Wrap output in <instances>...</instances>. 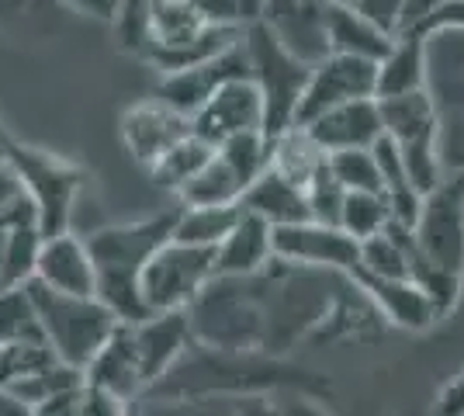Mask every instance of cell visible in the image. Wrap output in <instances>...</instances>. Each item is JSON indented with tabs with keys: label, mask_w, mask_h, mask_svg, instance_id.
Here are the masks:
<instances>
[{
	"label": "cell",
	"mask_w": 464,
	"mask_h": 416,
	"mask_svg": "<svg viewBox=\"0 0 464 416\" xmlns=\"http://www.w3.org/2000/svg\"><path fill=\"white\" fill-rule=\"evenodd\" d=\"M180 216V205L163 208L156 216L136 218V222H118L104 226L87 237L91 257L97 264V298L111 309L118 323H142L150 313L142 298V267L153 260V254L174 239V226Z\"/></svg>",
	"instance_id": "obj_1"
},
{
	"label": "cell",
	"mask_w": 464,
	"mask_h": 416,
	"mask_svg": "<svg viewBox=\"0 0 464 416\" xmlns=\"http://www.w3.org/2000/svg\"><path fill=\"white\" fill-rule=\"evenodd\" d=\"M243 28L246 24H212L188 0H153L136 56L160 73H174L232 49L243 42Z\"/></svg>",
	"instance_id": "obj_2"
},
{
	"label": "cell",
	"mask_w": 464,
	"mask_h": 416,
	"mask_svg": "<svg viewBox=\"0 0 464 416\" xmlns=\"http://www.w3.org/2000/svg\"><path fill=\"white\" fill-rule=\"evenodd\" d=\"M28 295L39 316L42 340L63 364L83 372L91 357L104 347V340L115 334L118 319L97 295H63L39 281H28Z\"/></svg>",
	"instance_id": "obj_3"
},
{
	"label": "cell",
	"mask_w": 464,
	"mask_h": 416,
	"mask_svg": "<svg viewBox=\"0 0 464 416\" xmlns=\"http://www.w3.org/2000/svg\"><path fill=\"white\" fill-rule=\"evenodd\" d=\"M243 45L250 60V77L264 98V136H285L298 121V104L305 94L312 66L274 39V32L264 21H250L243 28Z\"/></svg>",
	"instance_id": "obj_4"
},
{
	"label": "cell",
	"mask_w": 464,
	"mask_h": 416,
	"mask_svg": "<svg viewBox=\"0 0 464 416\" xmlns=\"http://www.w3.org/2000/svg\"><path fill=\"white\" fill-rule=\"evenodd\" d=\"M7 163L14 167V174L24 184V195L35 205L42 237L66 233L73 222L80 191L87 188L91 174L80 163H70L56 153H45L24 142H11V139H7Z\"/></svg>",
	"instance_id": "obj_5"
},
{
	"label": "cell",
	"mask_w": 464,
	"mask_h": 416,
	"mask_svg": "<svg viewBox=\"0 0 464 416\" xmlns=\"http://www.w3.org/2000/svg\"><path fill=\"white\" fill-rule=\"evenodd\" d=\"M215 281V250L170 239L142 267V298L150 313H188Z\"/></svg>",
	"instance_id": "obj_6"
},
{
	"label": "cell",
	"mask_w": 464,
	"mask_h": 416,
	"mask_svg": "<svg viewBox=\"0 0 464 416\" xmlns=\"http://www.w3.org/2000/svg\"><path fill=\"white\" fill-rule=\"evenodd\" d=\"M274 260L298 267V271H323V275H353L361 264V243L347 237L340 226L326 222H291L274 229Z\"/></svg>",
	"instance_id": "obj_7"
},
{
	"label": "cell",
	"mask_w": 464,
	"mask_h": 416,
	"mask_svg": "<svg viewBox=\"0 0 464 416\" xmlns=\"http://www.w3.org/2000/svg\"><path fill=\"white\" fill-rule=\"evenodd\" d=\"M412 237L420 254L416 260L464 277V191L454 180L423 198Z\"/></svg>",
	"instance_id": "obj_8"
},
{
	"label": "cell",
	"mask_w": 464,
	"mask_h": 416,
	"mask_svg": "<svg viewBox=\"0 0 464 416\" xmlns=\"http://www.w3.org/2000/svg\"><path fill=\"white\" fill-rule=\"evenodd\" d=\"M374 91H378V63L329 53L326 60L312 66L295 125H305V121L319 119V115H326L340 104H350V101L374 98Z\"/></svg>",
	"instance_id": "obj_9"
},
{
	"label": "cell",
	"mask_w": 464,
	"mask_h": 416,
	"mask_svg": "<svg viewBox=\"0 0 464 416\" xmlns=\"http://www.w3.org/2000/svg\"><path fill=\"white\" fill-rule=\"evenodd\" d=\"M191 132L215 150L236 136L264 132V98L253 77H236L222 83L191 115Z\"/></svg>",
	"instance_id": "obj_10"
},
{
	"label": "cell",
	"mask_w": 464,
	"mask_h": 416,
	"mask_svg": "<svg viewBox=\"0 0 464 416\" xmlns=\"http://www.w3.org/2000/svg\"><path fill=\"white\" fill-rule=\"evenodd\" d=\"M236 77H250V60H246V45L236 42L232 49L218 53L212 60L194 63L188 70H174V73H160L156 80L153 98L170 104L174 111L191 119L194 111L212 98L222 83H229Z\"/></svg>",
	"instance_id": "obj_11"
},
{
	"label": "cell",
	"mask_w": 464,
	"mask_h": 416,
	"mask_svg": "<svg viewBox=\"0 0 464 416\" xmlns=\"http://www.w3.org/2000/svg\"><path fill=\"white\" fill-rule=\"evenodd\" d=\"M329 0H264L260 18L288 53L315 66L329 56Z\"/></svg>",
	"instance_id": "obj_12"
},
{
	"label": "cell",
	"mask_w": 464,
	"mask_h": 416,
	"mask_svg": "<svg viewBox=\"0 0 464 416\" xmlns=\"http://www.w3.org/2000/svg\"><path fill=\"white\" fill-rule=\"evenodd\" d=\"M132 337H136L146 392H153L156 385L170 375L177 364L188 357V351L198 343L188 313H153L142 323H132Z\"/></svg>",
	"instance_id": "obj_13"
},
{
	"label": "cell",
	"mask_w": 464,
	"mask_h": 416,
	"mask_svg": "<svg viewBox=\"0 0 464 416\" xmlns=\"http://www.w3.org/2000/svg\"><path fill=\"white\" fill-rule=\"evenodd\" d=\"M184 136H191V119L156 98L132 104L121 115V142H125L129 157L136 160L139 167H146V170L167 150H174Z\"/></svg>",
	"instance_id": "obj_14"
},
{
	"label": "cell",
	"mask_w": 464,
	"mask_h": 416,
	"mask_svg": "<svg viewBox=\"0 0 464 416\" xmlns=\"http://www.w3.org/2000/svg\"><path fill=\"white\" fill-rule=\"evenodd\" d=\"M32 281L63 295H97V264L91 257L87 237H77L73 229L42 237Z\"/></svg>",
	"instance_id": "obj_15"
},
{
	"label": "cell",
	"mask_w": 464,
	"mask_h": 416,
	"mask_svg": "<svg viewBox=\"0 0 464 416\" xmlns=\"http://www.w3.org/2000/svg\"><path fill=\"white\" fill-rule=\"evenodd\" d=\"M353 285L371 298V305L378 309V316L388 319L392 326H402L412 334L430 330L440 313L430 302L416 277H374V275H350Z\"/></svg>",
	"instance_id": "obj_16"
},
{
	"label": "cell",
	"mask_w": 464,
	"mask_h": 416,
	"mask_svg": "<svg viewBox=\"0 0 464 416\" xmlns=\"http://www.w3.org/2000/svg\"><path fill=\"white\" fill-rule=\"evenodd\" d=\"M83 378L91 385H97V389L125 399V402H142V396H146V378H142L136 337H132V326L129 323H118L115 334L104 340V347L83 368Z\"/></svg>",
	"instance_id": "obj_17"
},
{
	"label": "cell",
	"mask_w": 464,
	"mask_h": 416,
	"mask_svg": "<svg viewBox=\"0 0 464 416\" xmlns=\"http://www.w3.org/2000/svg\"><path fill=\"white\" fill-rule=\"evenodd\" d=\"M302 129L326 150V157L329 153H340V150H371L378 139L385 136L378 98L340 104V108H333L326 115L305 121Z\"/></svg>",
	"instance_id": "obj_18"
},
{
	"label": "cell",
	"mask_w": 464,
	"mask_h": 416,
	"mask_svg": "<svg viewBox=\"0 0 464 416\" xmlns=\"http://www.w3.org/2000/svg\"><path fill=\"white\" fill-rule=\"evenodd\" d=\"M426 94L440 115H464V28L423 35Z\"/></svg>",
	"instance_id": "obj_19"
},
{
	"label": "cell",
	"mask_w": 464,
	"mask_h": 416,
	"mask_svg": "<svg viewBox=\"0 0 464 416\" xmlns=\"http://www.w3.org/2000/svg\"><path fill=\"white\" fill-rule=\"evenodd\" d=\"M243 208V205H239ZM274 264V226L253 212H239L229 237L215 247V277H256Z\"/></svg>",
	"instance_id": "obj_20"
},
{
	"label": "cell",
	"mask_w": 464,
	"mask_h": 416,
	"mask_svg": "<svg viewBox=\"0 0 464 416\" xmlns=\"http://www.w3.org/2000/svg\"><path fill=\"white\" fill-rule=\"evenodd\" d=\"M382 104V125L385 136L399 150H420V146H437V129H440V111L426 91L402 94V98H385Z\"/></svg>",
	"instance_id": "obj_21"
},
{
	"label": "cell",
	"mask_w": 464,
	"mask_h": 416,
	"mask_svg": "<svg viewBox=\"0 0 464 416\" xmlns=\"http://www.w3.org/2000/svg\"><path fill=\"white\" fill-rule=\"evenodd\" d=\"M239 205H243L246 212H253V216H260L264 222H271L274 229H277V226H291V222H305V218H312L305 188L295 184V180H288L285 174H277L274 167H267L260 178L253 180Z\"/></svg>",
	"instance_id": "obj_22"
},
{
	"label": "cell",
	"mask_w": 464,
	"mask_h": 416,
	"mask_svg": "<svg viewBox=\"0 0 464 416\" xmlns=\"http://www.w3.org/2000/svg\"><path fill=\"white\" fill-rule=\"evenodd\" d=\"M246 188H250V180L232 167L229 157H222L215 150V157L177 191V205H188V208H229V205L243 201Z\"/></svg>",
	"instance_id": "obj_23"
},
{
	"label": "cell",
	"mask_w": 464,
	"mask_h": 416,
	"mask_svg": "<svg viewBox=\"0 0 464 416\" xmlns=\"http://www.w3.org/2000/svg\"><path fill=\"white\" fill-rule=\"evenodd\" d=\"M416 91H426L423 39L399 35L392 42V49L378 60V91H374V98H402V94H416Z\"/></svg>",
	"instance_id": "obj_24"
},
{
	"label": "cell",
	"mask_w": 464,
	"mask_h": 416,
	"mask_svg": "<svg viewBox=\"0 0 464 416\" xmlns=\"http://www.w3.org/2000/svg\"><path fill=\"white\" fill-rule=\"evenodd\" d=\"M392 35L374 28L364 15L353 7H329V53L343 56H361V60L378 63L392 49Z\"/></svg>",
	"instance_id": "obj_25"
},
{
	"label": "cell",
	"mask_w": 464,
	"mask_h": 416,
	"mask_svg": "<svg viewBox=\"0 0 464 416\" xmlns=\"http://www.w3.org/2000/svg\"><path fill=\"white\" fill-rule=\"evenodd\" d=\"M271 167L295 184L309 188V180L326 167V150L302 125H295L285 136L271 139Z\"/></svg>",
	"instance_id": "obj_26"
},
{
	"label": "cell",
	"mask_w": 464,
	"mask_h": 416,
	"mask_svg": "<svg viewBox=\"0 0 464 416\" xmlns=\"http://www.w3.org/2000/svg\"><path fill=\"white\" fill-rule=\"evenodd\" d=\"M212 157H215V146H208L205 139H198L191 132V136L180 139L174 150H167L163 157L156 160L146 174H150L160 188H167V191H174L177 195V191H180V188H184V184H188V180H191Z\"/></svg>",
	"instance_id": "obj_27"
},
{
	"label": "cell",
	"mask_w": 464,
	"mask_h": 416,
	"mask_svg": "<svg viewBox=\"0 0 464 416\" xmlns=\"http://www.w3.org/2000/svg\"><path fill=\"white\" fill-rule=\"evenodd\" d=\"M239 212H243L239 205H229V208H188V205H180L174 239L191 243V247H208V250H215L222 239L229 237V229L236 226Z\"/></svg>",
	"instance_id": "obj_28"
},
{
	"label": "cell",
	"mask_w": 464,
	"mask_h": 416,
	"mask_svg": "<svg viewBox=\"0 0 464 416\" xmlns=\"http://www.w3.org/2000/svg\"><path fill=\"white\" fill-rule=\"evenodd\" d=\"M53 361V347L45 340H7L0 343V392H14L21 382L39 375L42 368H49Z\"/></svg>",
	"instance_id": "obj_29"
},
{
	"label": "cell",
	"mask_w": 464,
	"mask_h": 416,
	"mask_svg": "<svg viewBox=\"0 0 464 416\" xmlns=\"http://www.w3.org/2000/svg\"><path fill=\"white\" fill-rule=\"evenodd\" d=\"M388 222H392V216H388L385 191H347L343 212H340V229L347 237L364 243V239L378 237Z\"/></svg>",
	"instance_id": "obj_30"
},
{
	"label": "cell",
	"mask_w": 464,
	"mask_h": 416,
	"mask_svg": "<svg viewBox=\"0 0 464 416\" xmlns=\"http://www.w3.org/2000/svg\"><path fill=\"white\" fill-rule=\"evenodd\" d=\"M329 174L343 184V191H385L374 150H340L326 157Z\"/></svg>",
	"instance_id": "obj_31"
},
{
	"label": "cell",
	"mask_w": 464,
	"mask_h": 416,
	"mask_svg": "<svg viewBox=\"0 0 464 416\" xmlns=\"http://www.w3.org/2000/svg\"><path fill=\"white\" fill-rule=\"evenodd\" d=\"M18 226H39L35 205L24 195V184L14 174V167L4 160L0 163V233L18 229Z\"/></svg>",
	"instance_id": "obj_32"
},
{
	"label": "cell",
	"mask_w": 464,
	"mask_h": 416,
	"mask_svg": "<svg viewBox=\"0 0 464 416\" xmlns=\"http://www.w3.org/2000/svg\"><path fill=\"white\" fill-rule=\"evenodd\" d=\"M305 195H309V212H312L315 222L340 226V212H343V198H347V191H343V184H340V180L329 174V167H323V170L309 180Z\"/></svg>",
	"instance_id": "obj_33"
},
{
	"label": "cell",
	"mask_w": 464,
	"mask_h": 416,
	"mask_svg": "<svg viewBox=\"0 0 464 416\" xmlns=\"http://www.w3.org/2000/svg\"><path fill=\"white\" fill-rule=\"evenodd\" d=\"M437 153H440V163H444L447 178L464 174V115H440Z\"/></svg>",
	"instance_id": "obj_34"
},
{
	"label": "cell",
	"mask_w": 464,
	"mask_h": 416,
	"mask_svg": "<svg viewBox=\"0 0 464 416\" xmlns=\"http://www.w3.org/2000/svg\"><path fill=\"white\" fill-rule=\"evenodd\" d=\"M153 0H118V18H115V32L121 49L129 53H139L142 45V28H146V15H150Z\"/></svg>",
	"instance_id": "obj_35"
},
{
	"label": "cell",
	"mask_w": 464,
	"mask_h": 416,
	"mask_svg": "<svg viewBox=\"0 0 464 416\" xmlns=\"http://www.w3.org/2000/svg\"><path fill=\"white\" fill-rule=\"evenodd\" d=\"M353 11L364 15V18L382 28L385 35L399 39L402 32V18H406V0H353Z\"/></svg>",
	"instance_id": "obj_36"
},
{
	"label": "cell",
	"mask_w": 464,
	"mask_h": 416,
	"mask_svg": "<svg viewBox=\"0 0 464 416\" xmlns=\"http://www.w3.org/2000/svg\"><path fill=\"white\" fill-rule=\"evenodd\" d=\"M132 410V402H125V399L111 396V392H104V389H97V385H83V396H80V416H129Z\"/></svg>",
	"instance_id": "obj_37"
},
{
	"label": "cell",
	"mask_w": 464,
	"mask_h": 416,
	"mask_svg": "<svg viewBox=\"0 0 464 416\" xmlns=\"http://www.w3.org/2000/svg\"><path fill=\"white\" fill-rule=\"evenodd\" d=\"M83 385H87V378L73 385V389H66V392H56V396H49L45 402L39 406H32L35 416H80V396H83Z\"/></svg>",
	"instance_id": "obj_38"
},
{
	"label": "cell",
	"mask_w": 464,
	"mask_h": 416,
	"mask_svg": "<svg viewBox=\"0 0 464 416\" xmlns=\"http://www.w3.org/2000/svg\"><path fill=\"white\" fill-rule=\"evenodd\" d=\"M201 18H208L212 24H243V11L239 0H188Z\"/></svg>",
	"instance_id": "obj_39"
},
{
	"label": "cell",
	"mask_w": 464,
	"mask_h": 416,
	"mask_svg": "<svg viewBox=\"0 0 464 416\" xmlns=\"http://www.w3.org/2000/svg\"><path fill=\"white\" fill-rule=\"evenodd\" d=\"M63 7H70V11H77L83 18H94V21H108V24H115L118 18V0H59Z\"/></svg>",
	"instance_id": "obj_40"
},
{
	"label": "cell",
	"mask_w": 464,
	"mask_h": 416,
	"mask_svg": "<svg viewBox=\"0 0 464 416\" xmlns=\"http://www.w3.org/2000/svg\"><path fill=\"white\" fill-rule=\"evenodd\" d=\"M0 416H35V410L14 392H0Z\"/></svg>",
	"instance_id": "obj_41"
},
{
	"label": "cell",
	"mask_w": 464,
	"mask_h": 416,
	"mask_svg": "<svg viewBox=\"0 0 464 416\" xmlns=\"http://www.w3.org/2000/svg\"><path fill=\"white\" fill-rule=\"evenodd\" d=\"M7 292V275H4V233H0V295Z\"/></svg>",
	"instance_id": "obj_42"
},
{
	"label": "cell",
	"mask_w": 464,
	"mask_h": 416,
	"mask_svg": "<svg viewBox=\"0 0 464 416\" xmlns=\"http://www.w3.org/2000/svg\"><path fill=\"white\" fill-rule=\"evenodd\" d=\"M4 160H7V136L0 132V163H4Z\"/></svg>",
	"instance_id": "obj_43"
},
{
	"label": "cell",
	"mask_w": 464,
	"mask_h": 416,
	"mask_svg": "<svg viewBox=\"0 0 464 416\" xmlns=\"http://www.w3.org/2000/svg\"><path fill=\"white\" fill-rule=\"evenodd\" d=\"M333 7H353V0H329Z\"/></svg>",
	"instance_id": "obj_44"
}]
</instances>
